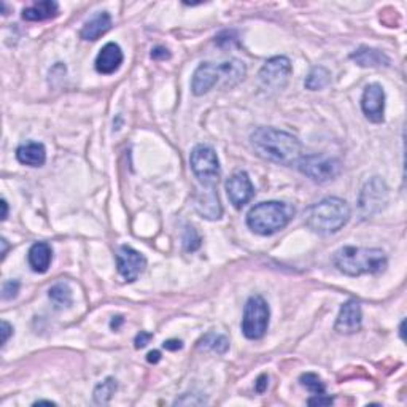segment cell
I'll list each match as a JSON object with an SVG mask.
<instances>
[{"mask_svg": "<svg viewBox=\"0 0 407 407\" xmlns=\"http://www.w3.org/2000/svg\"><path fill=\"white\" fill-rule=\"evenodd\" d=\"M250 145L264 161L293 166L302 158V145L290 132L276 128H258L251 132Z\"/></svg>", "mask_w": 407, "mask_h": 407, "instance_id": "6da1fadb", "label": "cell"}, {"mask_svg": "<svg viewBox=\"0 0 407 407\" xmlns=\"http://www.w3.org/2000/svg\"><path fill=\"white\" fill-rule=\"evenodd\" d=\"M245 64L239 59L226 63H202L192 75L191 90L194 96H204L213 88H233L245 78Z\"/></svg>", "mask_w": 407, "mask_h": 407, "instance_id": "7a4b0ae2", "label": "cell"}, {"mask_svg": "<svg viewBox=\"0 0 407 407\" xmlns=\"http://www.w3.org/2000/svg\"><path fill=\"white\" fill-rule=\"evenodd\" d=\"M334 266L339 272L350 277L377 276L382 274L388 266V258L381 249H363V247H342L334 253Z\"/></svg>", "mask_w": 407, "mask_h": 407, "instance_id": "3957f363", "label": "cell"}, {"mask_svg": "<svg viewBox=\"0 0 407 407\" xmlns=\"http://www.w3.org/2000/svg\"><path fill=\"white\" fill-rule=\"evenodd\" d=\"M350 215L351 210L347 201L340 197H324L323 201L306 208L304 223L313 233L329 235L342 229L349 223Z\"/></svg>", "mask_w": 407, "mask_h": 407, "instance_id": "277c9868", "label": "cell"}, {"mask_svg": "<svg viewBox=\"0 0 407 407\" xmlns=\"http://www.w3.org/2000/svg\"><path fill=\"white\" fill-rule=\"evenodd\" d=\"M294 217V207L287 202L267 201L250 208L247 226L260 235H272L288 226Z\"/></svg>", "mask_w": 407, "mask_h": 407, "instance_id": "5b68a950", "label": "cell"}, {"mask_svg": "<svg viewBox=\"0 0 407 407\" xmlns=\"http://www.w3.org/2000/svg\"><path fill=\"white\" fill-rule=\"evenodd\" d=\"M190 164L192 174L201 183V190L217 191L222 170L215 150L208 145H196L191 151Z\"/></svg>", "mask_w": 407, "mask_h": 407, "instance_id": "8992f818", "label": "cell"}, {"mask_svg": "<svg viewBox=\"0 0 407 407\" xmlns=\"http://www.w3.org/2000/svg\"><path fill=\"white\" fill-rule=\"evenodd\" d=\"M271 310L263 296H251L244 307L242 318V333L247 339L258 340L267 331Z\"/></svg>", "mask_w": 407, "mask_h": 407, "instance_id": "52a82bcc", "label": "cell"}, {"mask_svg": "<svg viewBox=\"0 0 407 407\" xmlns=\"http://www.w3.org/2000/svg\"><path fill=\"white\" fill-rule=\"evenodd\" d=\"M291 72H293V67L288 58L276 56L267 59L258 74L260 88L266 94H277L288 85Z\"/></svg>", "mask_w": 407, "mask_h": 407, "instance_id": "ba28073f", "label": "cell"}, {"mask_svg": "<svg viewBox=\"0 0 407 407\" xmlns=\"http://www.w3.org/2000/svg\"><path fill=\"white\" fill-rule=\"evenodd\" d=\"M296 166H298L301 174H304L306 177L317 181V183L334 180L342 170V164H340L339 159L324 155L302 156Z\"/></svg>", "mask_w": 407, "mask_h": 407, "instance_id": "9c48e42d", "label": "cell"}, {"mask_svg": "<svg viewBox=\"0 0 407 407\" xmlns=\"http://www.w3.org/2000/svg\"><path fill=\"white\" fill-rule=\"evenodd\" d=\"M388 204V186L381 177H372L366 181L358 197L360 213L365 218H371L382 212Z\"/></svg>", "mask_w": 407, "mask_h": 407, "instance_id": "30bf717a", "label": "cell"}, {"mask_svg": "<svg viewBox=\"0 0 407 407\" xmlns=\"http://www.w3.org/2000/svg\"><path fill=\"white\" fill-rule=\"evenodd\" d=\"M117 267L126 282H135L147 267V258L129 245H121L117 250Z\"/></svg>", "mask_w": 407, "mask_h": 407, "instance_id": "8fae6325", "label": "cell"}, {"mask_svg": "<svg viewBox=\"0 0 407 407\" xmlns=\"http://www.w3.org/2000/svg\"><path fill=\"white\" fill-rule=\"evenodd\" d=\"M226 192L229 197V202L233 204L235 208H242L245 204L251 201L255 196V186H253L249 174L240 170L231 175L226 181Z\"/></svg>", "mask_w": 407, "mask_h": 407, "instance_id": "7c38bea8", "label": "cell"}, {"mask_svg": "<svg viewBox=\"0 0 407 407\" xmlns=\"http://www.w3.org/2000/svg\"><path fill=\"white\" fill-rule=\"evenodd\" d=\"M361 110L371 123H383L385 113V91L381 85L372 83L365 88L361 97Z\"/></svg>", "mask_w": 407, "mask_h": 407, "instance_id": "4fadbf2b", "label": "cell"}, {"mask_svg": "<svg viewBox=\"0 0 407 407\" xmlns=\"http://www.w3.org/2000/svg\"><path fill=\"white\" fill-rule=\"evenodd\" d=\"M361 304L356 299H350L340 307L334 329L340 334H355L361 329Z\"/></svg>", "mask_w": 407, "mask_h": 407, "instance_id": "5bb4252c", "label": "cell"}, {"mask_svg": "<svg viewBox=\"0 0 407 407\" xmlns=\"http://www.w3.org/2000/svg\"><path fill=\"white\" fill-rule=\"evenodd\" d=\"M124 60L123 49L117 43L110 42L99 51L96 58V70L102 75H112L121 67Z\"/></svg>", "mask_w": 407, "mask_h": 407, "instance_id": "9a60e30c", "label": "cell"}, {"mask_svg": "<svg viewBox=\"0 0 407 407\" xmlns=\"http://www.w3.org/2000/svg\"><path fill=\"white\" fill-rule=\"evenodd\" d=\"M194 208L202 218L219 219L223 215V207L219 204L218 191L199 190L194 196Z\"/></svg>", "mask_w": 407, "mask_h": 407, "instance_id": "2e32d148", "label": "cell"}, {"mask_svg": "<svg viewBox=\"0 0 407 407\" xmlns=\"http://www.w3.org/2000/svg\"><path fill=\"white\" fill-rule=\"evenodd\" d=\"M16 158L21 164L31 167H40L47 161V150L45 145L40 142H27L18 147L16 150Z\"/></svg>", "mask_w": 407, "mask_h": 407, "instance_id": "e0dca14e", "label": "cell"}, {"mask_svg": "<svg viewBox=\"0 0 407 407\" xmlns=\"http://www.w3.org/2000/svg\"><path fill=\"white\" fill-rule=\"evenodd\" d=\"M110 29H112V16L107 12H99L81 27L80 37L83 40H97V38L106 35Z\"/></svg>", "mask_w": 407, "mask_h": 407, "instance_id": "ac0fdd59", "label": "cell"}, {"mask_svg": "<svg viewBox=\"0 0 407 407\" xmlns=\"http://www.w3.org/2000/svg\"><path fill=\"white\" fill-rule=\"evenodd\" d=\"M350 59H354L356 64L361 67H388L390 58L387 54L382 53L381 49L369 48V47H360L350 54Z\"/></svg>", "mask_w": 407, "mask_h": 407, "instance_id": "d6986e66", "label": "cell"}, {"mask_svg": "<svg viewBox=\"0 0 407 407\" xmlns=\"http://www.w3.org/2000/svg\"><path fill=\"white\" fill-rule=\"evenodd\" d=\"M53 260V250L47 242H37L31 247L29 255H27V261L32 271L37 274H45L49 266H51Z\"/></svg>", "mask_w": 407, "mask_h": 407, "instance_id": "ffe728a7", "label": "cell"}, {"mask_svg": "<svg viewBox=\"0 0 407 407\" xmlns=\"http://www.w3.org/2000/svg\"><path fill=\"white\" fill-rule=\"evenodd\" d=\"M59 13V3L54 0H43V2H35L31 7L23 10V19L26 21H47L51 19Z\"/></svg>", "mask_w": 407, "mask_h": 407, "instance_id": "44dd1931", "label": "cell"}, {"mask_svg": "<svg viewBox=\"0 0 407 407\" xmlns=\"http://www.w3.org/2000/svg\"><path fill=\"white\" fill-rule=\"evenodd\" d=\"M197 347L202 349V350L215 351V354H218V355H224L229 349V340H228L226 335H223V334L208 333L199 340Z\"/></svg>", "mask_w": 407, "mask_h": 407, "instance_id": "7402d4cb", "label": "cell"}, {"mask_svg": "<svg viewBox=\"0 0 407 407\" xmlns=\"http://www.w3.org/2000/svg\"><path fill=\"white\" fill-rule=\"evenodd\" d=\"M329 83H331V72H329L328 69L322 67V65L313 67L304 81L306 88L310 91H320Z\"/></svg>", "mask_w": 407, "mask_h": 407, "instance_id": "603a6c76", "label": "cell"}, {"mask_svg": "<svg viewBox=\"0 0 407 407\" xmlns=\"http://www.w3.org/2000/svg\"><path fill=\"white\" fill-rule=\"evenodd\" d=\"M49 299L54 302L56 307H69L72 306V290L69 288L67 283H58L48 291Z\"/></svg>", "mask_w": 407, "mask_h": 407, "instance_id": "cb8c5ba5", "label": "cell"}, {"mask_svg": "<svg viewBox=\"0 0 407 407\" xmlns=\"http://www.w3.org/2000/svg\"><path fill=\"white\" fill-rule=\"evenodd\" d=\"M118 385L113 377H107L106 381L101 382L94 390V401L97 404H108L112 396L117 392Z\"/></svg>", "mask_w": 407, "mask_h": 407, "instance_id": "d4e9b609", "label": "cell"}, {"mask_svg": "<svg viewBox=\"0 0 407 407\" xmlns=\"http://www.w3.org/2000/svg\"><path fill=\"white\" fill-rule=\"evenodd\" d=\"M299 382L302 387H306L313 394H323L324 390H326L324 388V383L322 382V379L313 372L302 374V376L299 377Z\"/></svg>", "mask_w": 407, "mask_h": 407, "instance_id": "484cf974", "label": "cell"}, {"mask_svg": "<svg viewBox=\"0 0 407 407\" xmlns=\"http://www.w3.org/2000/svg\"><path fill=\"white\" fill-rule=\"evenodd\" d=\"M201 238L192 226H186L183 234V245L186 251H196L201 247Z\"/></svg>", "mask_w": 407, "mask_h": 407, "instance_id": "4316f807", "label": "cell"}, {"mask_svg": "<svg viewBox=\"0 0 407 407\" xmlns=\"http://www.w3.org/2000/svg\"><path fill=\"white\" fill-rule=\"evenodd\" d=\"M18 293H19V282H18V280H8V282L3 283L2 298L5 301L16 298V296H18Z\"/></svg>", "mask_w": 407, "mask_h": 407, "instance_id": "83f0119b", "label": "cell"}, {"mask_svg": "<svg viewBox=\"0 0 407 407\" xmlns=\"http://www.w3.org/2000/svg\"><path fill=\"white\" fill-rule=\"evenodd\" d=\"M197 394H191V393H186V394H183V398H180V399H177L175 401V406H197V404H204L206 403V399L204 398H199V399H194Z\"/></svg>", "mask_w": 407, "mask_h": 407, "instance_id": "f1b7e54d", "label": "cell"}, {"mask_svg": "<svg viewBox=\"0 0 407 407\" xmlns=\"http://www.w3.org/2000/svg\"><path fill=\"white\" fill-rule=\"evenodd\" d=\"M334 403L333 398H329V396H324L323 394H315L313 398H310L307 401V404L309 406H331Z\"/></svg>", "mask_w": 407, "mask_h": 407, "instance_id": "f546056e", "label": "cell"}, {"mask_svg": "<svg viewBox=\"0 0 407 407\" xmlns=\"http://www.w3.org/2000/svg\"><path fill=\"white\" fill-rule=\"evenodd\" d=\"M153 339V334H150V333H147V331H140L139 334L135 335V349H144L145 345L150 342V340Z\"/></svg>", "mask_w": 407, "mask_h": 407, "instance_id": "4dcf8cb0", "label": "cell"}, {"mask_svg": "<svg viewBox=\"0 0 407 407\" xmlns=\"http://www.w3.org/2000/svg\"><path fill=\"white\" fill-rule=\"evenodd\" d=\"M0 333H2V345L8 342L10 335L13 334V326L8 322H2V328H0Z\"/></svg>", "mask_w": 407, "mask_h": 407, "instance_id": "1f68e13d", "label": "cell"}, {"mask_svg": "<svg viewBox=\"0 0 407 407\" xmlns=\"http://www.w3.org/2000/svg\"><path fill=\"white\" fill-rule=\"evenodd\" d=\"M151 58L156 59V60H164V59H170V53L169 49L163 48V47H158L151 51Z\"/></svg>", "mask_w": 407, "mask_h": 407, "instance_id": "d6a6232c", "label": "cell"}, {"mask_svg": "<svg viewBox=\"0 0 407 407\" xmlns=\"http://www.w3.org/2000/svg\"><path fill=\"white\" fill-rule=\"evenodd\" d=\"M163 347L166 350H180L181 347H183V344H181V340H177V339H170V340H166V342L163 344Z\"/></svg>", "mask_w": 407, "mask_h": 407, "instance_id": "836d02e7", "label": "cell"}, {"mask_svg": "<svg viewBox=\"0 0 407 407\" xmlns=\"http://www.w3.org/2000/svg\"><path fill=\"white\" fill-rule=\"evenodd\" d=\"M267 388V376L266 374H263V376L258 377V381L255 383V390L258 393H264V390Z\"/></svg>", "mask_w": 407, "mask_h": 407, "instance_id": "e575fe53", "label": "cell"}, {"mask_svg": "<svg viewBox=\"0 0 407 407\" xmlns=\"http://www.w3.org/2000/svg\"><path fill=\"white\" fill-rule=\"evenodd\" d=\"M147 360H148V363H153V365H156V363L161 360V354H159L158 350H153V351H150V354H148Z\"/></svg>", "mask_w": 407, "mask_h": 407, "instance_id": "d590c367", "label": "cell"}, {"mask_svg": "<svg viewBox=\"0 0 407 407\" xmlns=\"http://www.w3.org/2000/svg\"><path fill=\"white\" fill-rule=\"evenodd\" d=\"M123 322H124L123 317H115L113 320H112V323H110V328L117 331V329L121 326V324H123Z\"/></svg>", "mask_w": 407, "mask_h": 407, "instance_id": "8d00e7d4", "label": "cell"}, {"mask_svg": "<svg viewBox=\"0 0 407 407\" xmlns=\"http://www.w3.org/2000/svg\"><path fill=\"white\" fill-rule=\"evenodd\" d=\"M0 244H2V260H5V256H7V251H8V242L5 238H2V240H0Z\"/></svg>", "mask_w": 407, "mask_h": 407, "instance_id": "74e56055", "label": "cell"}, {"mask_svg": "<svg viewBox=\"0 0 407 407\" xmlns=\"http://www.w3.org/2000/svg\"><path fill=\"white\" fill-rule=\"evenodd\" d=\"M2 208H3V212H2V219H7V217H8V204H7V201L5 199H2Z\"/></svg>", "mask_w": 407, "mask_h": 407, "instance_id": "f35d334b", "label": "cell"}, {"mask_svg": "<svg viewBox=\"0 0 407 407\" xmlns=\"http://www.w3.org/2000/svg\"><path fill=\"white\" fill-rule=\"evenodd\" d=\"M42 404H47V406H56V404L53 403V401H45V399L35 401V403H34V406H42Z\"/></svg>", "mask_w": 407, "mask_h": 407, "instance_id": "ab89813d", "label": "cell"}, {"mask_svg": "<svg viewBox=\"0 0 407 407\" xmlns=\"http://www.w3.org/2000/svg\"><path fill=\"white\" fill-rule=\"evenodd\" d=\"M399 331H401V338L404 339V322L401 323V328H399Z\"/></svg>", "mask_w": 407, "mask_h": 407, "instance_id": "60d3db41", "label": "cell"}]
</instances>
